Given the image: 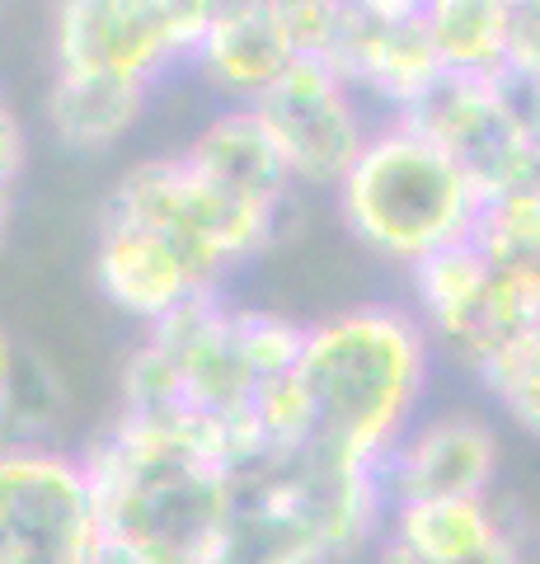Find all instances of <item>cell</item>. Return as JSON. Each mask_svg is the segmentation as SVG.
I'll use <instances>...</instances> for the list:
<instances>
[{
  "instance_id": "6da1fadb",
  "label": "cell",
  "mask_w": 540,
  "mask_h": 564,
  "mask_svg": "<svg viewBox=\"0 0 540 564\" xmlns=\"http://www.w3.org/2000/svg\"><path fill=\"white\" fill-rule=\"evenodd\" d=\"M432 339L409 306L367 302L310 325L296 381L310 404V443L381 470L428 395Z\"/></svg>"
},
{
  "instance_id": "7a4b0ae2",
  "label": "cell",
  "mask_w": 540,
  "mask_h": 564,
  "mask_svg": "<svg viewBox=\"0 0 540 564\" xmlns=\"http://www.w3.org/2000/svg\"><path fill=\"white\" fill-rule=\"evenodd\" d=\"M80 456L99 499L103 564H217L231 470L198 456L174 429L128 414Z\"/></svg>"
},
{
  "instance_id": "3957f363",
  "label": "cell",
  "mask_w": 540,
  "mask_h": 564,
  "mask_svg": "<svg viewBox=\"0 0 540 564\" xmlns=\"http://www.w3.org/2000/svg\"><path fill=\"white\" fill-rule=\"evenodd\" d=\"M381 470L316 443L264 452L231 475L217 564H343L386 536Z\"/></svg>"
},
{
  "instance_id": "277c9868",
  "label": "cell",
  "mask_w": 540,
  "mask_h": 564,
  "mask_svg": "<svg viewBox=\"0 0 540 564\" xmlns=\"http://www.w3.org/2000/svg\"><path fill=\"white\" fill-rule=\"evenodd\" d=\"M334 203L348 236L405 269L470 240L484 207L470 174L409 118L376 122L372 141L334 188Z\"/></svg>"
},
{
  "instance_id": "5b68a950",
  "label": "cell",
  "mask_w": 540,
  "mask_h": 564,
  "mask_svg": "<svg viewBox=\"0 0 540 564\" xmlns=\"http://www.w3.org/2000/svg\"><path fill=\"white\" fill-rule=\"evenodd\" d=\"M103 207L118 212V217L142 221L155 236H165L217 288L240 259L283 245L291 221V203L283 207L240 203L231 193H221L212 180H202L184 161V151L151 155V161H136L132 170H123V180L113 184Z\"/></svg>"
},
{
  "instance_id": "8992f818",
  "label": "cell",
  "mask_w": 540,
  "mask_h": 564,
  "mask_svg": "<svg viewBox=\"0 0 540 564\" xmlns=\"http://www.w3.org/2000/svg\"><path fill=\"white\" fill-rule=\"evenodd\" d=\"M0 564H103L85 456L47 443L0 447Z\"/></svg>"
},
{
  "instance_id": "52a82bcc",
  "label": "cell",
  "mask_w": 540,
  "mask_h": 564,
  "mask_svg": "<svg viewBox=\"0 0 540 564\" xmlns=\"http://www.w3.org/2000/svg\"><path fill=\"white\" fill-rule=\"evenodd\" d=\"M207 0H66L52 10L57 70L155 85L169 66H194L212 24Z\"/></svg>"
},
{
  "instance_id": "ba28073f",
  "label": "cell",
  "mask_w": 540,
  "mask_h": 564,
  "mask_svg": "<svg viewBox=\"0 0 540 564\" xmlns=\"http://www.w3.org/2000/svg\"><path fill=\"white\" fill-rule=\"evenodd\" d=\"M316 62L334 66L362 99H376L390 118H409L447 80L428 39L423 6L409 0H334L329 39Z\"/></svg>"
},
{
  "instance_id": "9c48e42d",
  "label": "cell",
  "mask_w": 540,
  "mask_h": 564,
  "mask_svg": "<svg viewBox=\"0 0 540 564\" xmlns=\"http://www.w3.org/2000/svg\"><path fill=\"white\" fill-rule=\"evenodd\" d=\"M250 109L264 118L296 188H339L372 141L362 95L316 57H296Z\"/></svg>"
},
{
  "instance_id": "30bf717a",
  "label": "cell",
  "mask_w": 540,
  "mask_h": 564,
  "mask_svg": "<svg viewBox=\"0 0 540 564\" xmlns=\"http://www.w3.org/2000/svg\"><path fill=\"white\" fill-rule=\"evenodd\" d=\"M409 122H418L470 174L480 198H494L503 188L527 184V165L540 141V128L531 113V90H521L517 80L447 76L409 113Z\"/></svg>"
},
{
  "instance_id": "8fae6325",
  "label": "cell",
  "mask_w": 540,
  "mask_h": 564,
  "mask_svg": "<svg viewBox=\"0 0 540 564\" xmlns=\"http://www.w3.org/2000/svg\"><path fill=\"white\" fill-rule=\"evenodd\" d=\"M498 433L484 414L442 410L418 419L381 466V485L395 503L423 499H489L498 480Z\"/></svg>"
},
{
  "instance_id": "7c38bea8",
  "label": "cell",
  "mask_w": 540,
  "mask_h": 564,
  "mask_svg": "<svg viewBox=\"0 0 540 564\" xmlns=\"http://www.w3.org/2000/svg\"><path fill=\"white\" fill-rule=\"evenodd\" d=\"M95 282L109 302L142 321L146 329L169 321L174 311H184L198 296L221 292L217 282L198 273V263L184 250H174L165 236L146 231L142 221L118 217L103 207L99 217V240H95Z\"/></svg>"
},
{
  "instance_id": "4fadbf2b",
  "label": "cell",
  "mask_w": 540,
  "mask_h": 564,
  "mask_svg": "<svg viewBox=\"0 0 540 564\" xmlns=\"http://www.w3.org/2000/svg\"><path fill=\"white\" fill-rule=\"evenodd\" d=\"M235 315L240 306H231L221 292H212L146 329V339L174 362L184 400L194 414L225 419V414L245 410L258 395V381L245 362V348H240Z\"/></svg>"
},
{
  "instance_id": "5bb4252c",
  "label": "cell",
  "mask_w": 540,
  "mask_h": 564,
  "mask_svg": "<svg viewBox=\"0 0 540 564\" xmlns=\"http://www.w3.org/2000/svg\"><path fill=\"white\" fill-rule=\"evenodd\" d=\"M301 57L291 43L283 0H231L212 10L198 43V76L231 104H254L283 80V70Z\"/></svg>"
},
{
  "instance_id": "9a60e30c",
  "label": "cell",
  "mask_w": 540,
  "mask_h": 564,
  "mask_svg": "<svg viewBox=\"0 0 540 564\" xmlns=\"http://www.w3.org/2000/svg\"><path fill=\"white\" fill-rule=\"evenodd\" d=\"M184 161L240 203H254V207L291 203L296 184L283 165V151H277L264 118H258L250 104H231V109L207 118L202 128L188 137Z\"/></svg>"
},
{
  "instance_id": "2e32d148",
  "label": "cell",
  "mask_w": 540,
  "mask_h": 564,
  "mask_svg": "<svg viewBox=\"0 0 540 564\" xmlns=\"http://www.w3.org/2000/svg\"><path fill=\"white\" fill-rule=\"evenodd\" d=\"M489 288H494V263L484 259L475 240H456L409 269L414 315L423 321L428 339L442 344L456 362H465L470 344H475Z\"/></svg>"
},
{
  "instance_id": "e0dca14e",
  "label": "cell",
  "mask_w": 540,
  "mask_h": 564,
  "mask_svg": "<svg viewBox=\"0 0 540 564\" xmlns=\"http://www.w3.org/2000/svg\"><path fill=\"white\" fill-rule=\"evenodd\" d=\"M151 85L118 76H85V70H57L47 90V128L71 151H109L118 147L146 113Z\"/></svg>"
},
{
  "instance_id": "ac0fdd59",
  "label": "cell",
  "mask_w": 540,
  "mask_h": 564,
  "mask_svg": "<svg viewBox=\"0 0 540 564\" xmlns=\"http://www.w3.org/2000/svg\"><path fill=\"white\" fill-rule=\"evenodd\" d=\"M513 0H428L423 20L442 76L489 80L508 70L513 43Z\"/></svg>"
},
{
  "instance_id": "d6986e66",
  "label": "cell",
  "mask_w": 540,
  "mask_h": 564,
  "mask_svg": "<svg viewBox=\"0 0 540 564\" xmlns=\"http://www.w3.org/2000/svg\"><path fill=\"white\" fill-rule=\"evenodd\" d=\"M470 240L480 245L494 269L540 263V188L517 184V188H503L494 198H484Z\"/></svg>"
},
{
  "instance_id": "ffe728a7",
  "label": "cell",
  "mask_w": 540,
  "mask_h": 564,
  "mask_svg": "<svg viewBox=\"0 0 540 564\" xmlns=\"http://www.w3.org/2000/svg\"><path fill=\"white\" fill-rule=\"evenodd\" d=\"M57 414H62V381H57V372H52L38 352H24L20 348V362H14V377L5 386V400H0L5 443L10 447L38 443L43 429Z\"/></svg>"
},
{
  "instance_id": "44dd1931",
  "label": "cell",
  "mask_w": 540,
  "mask_h": 564,
  "mask_svg": "<svg viewBox=\"0 0 540 564\" xmlns=\"http://www.w3.org/2000/svg\"><path fill=\"white\" fill-rule=\"evenodd\" d=\"M235 325H240V348H245V362L258 381V391L283 377H296L310 325L291 321L283 311H254V306H240Z\"/></svg>"
},
{
  "instance_id": "7402d4cb",
  "label": "cell",
  "mask_w": 540,
  "mask_h": 564,
  "mask_svg": "<svg viewBox=\"0 0 540 564\" xmlns=\"http://www.w3.org/2000/svg\"><path fill=\"white\" fill-rule=\"evenodd\" d=\"M480 381L513 414V423H521L531 437H540V329L531 339H521L513 352H503Z\"/></svg>"
},
{
  "instance_id": "603a6c76",
  "label": "cell",
  "mask_w": 540,
  "mask_h": 564,
  "mask_svg": "<svg viewBox=\"0 0 540 564\" xmlns=\"http://www.w3.org/2000/svg\"><path fill=\"white\" fill-rule=\"evenodd\" d=\"M508 80L521 90H540V0L513 10V43H508Z\"/></svg>"
},
{
  "instance_id": "cb8c5ba5",
  "label": "cell",
  "mask_w": 540,
  "mask_h": 564,
  "mask_svg": "<svg viewBox=\"0 0 540 564\" xmlns=\"http://www.w3.org/2000/svg\"><path fill=\"white\" fill-rule=\"evenodd\" d=\"M24 155H29V141H24L20 118L10 109H0V188H14V180L24 170Z\"/></svg>"
},
{
  "instance_id": "d4e9b609",
  "label": "cell",
  "mask_w": 540,
  "mask_h": 564,
  "mask_svg": "<svg viewBox=\"0 0 540 564\" xmlns=\"http://www.w3.org/2000/svg\"><path fill=\"white\" fill-rule=\"evenodd\" d=\"M14 362H20V344L10 339V329L0 325V400H5V386L14 377Z\"/></svg>"
},
{
  "instance_id": "484cf974",
  "label": "cell",
  "mask_w": 540,
  "mask_h": 564,
  "mask_svg": "<svg viewBox=\"0 0 540 564\" xmlns=\"http://www.w3.org/2000/svg\"><path fill=\"white\" fill-rule=\"evenodd\" d=\"M376 564H428V560H418V555L405 551V545H395L390 536H381V545H376Z\"/></svg>"
},
{
  "instance_id": "4316f807",
  "label": "cell",
  "mask_w": 540,
  "mask_h": 564,
  "mask_svg": "<svg viewBox=\"0 0 540 564\" xmlns=\"http://www.w3.org/2000/svg\"><path fill=\"white\" fill-rule=\"evenodd\" d=\"M10 217H14V188H0V250H5L10 236Z\"/></svg>"
},
{
  "instance_id": "83f0119b",
  "label": "cell",
  "mask_w": 540,
  "mask_h": 564,
  "mask_svg": "<svg viewBox=\"0 0 540 564\" xmlns=\"http://www.w3.org/2000/svg\"><path fill=\"white\" fill-rule=\"evenodd\" d=\"M527 184L540 188V141H536V151H531V165H527Z\"/></svg>"
},
{
  "instance_id": "f1b7e54d",
  "label": "cell",
  "mask_w": 540,
  "mask_h": 564,
  "mask_svg": "<svg viewBox=\"0 0 540 564\" xmlns=\"http://www.w3.org/2000/svg\"><path fill=\"white\" fill-rule=\"evenodd\" d=\"M531 113H536V128H540V90H531Z\"/></svg>"
},
{
  "instance_id": "f546056e",
  "label": "cell",
  "mask_w": 540,
  "mask_h": 564,
  "mask_svg": "<svg viewBox=\"0 0 540 564\" xmlns=\"http://www.w3.org/2000/svg\"><path fill=\"white\" fill-rule=\"evenodd\" d=\"M0 109H5V99H0Z\"/></svg>"
}]
</instances>
